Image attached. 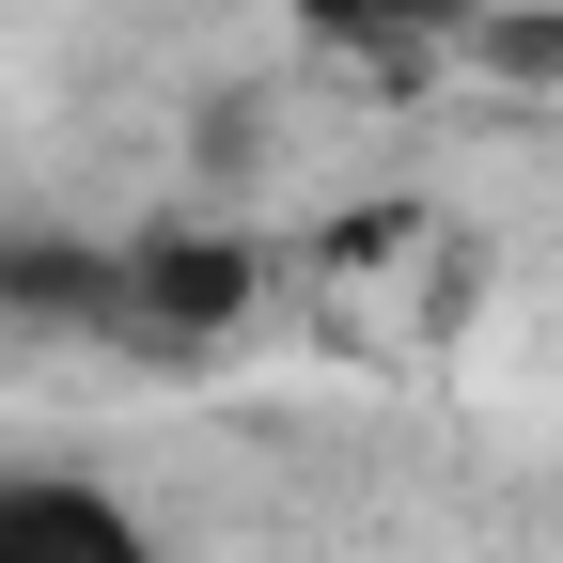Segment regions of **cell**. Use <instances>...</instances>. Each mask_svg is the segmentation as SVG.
I'll return each mask as SVG.
<instances>
[{"mask_svg": "<svg viewBox=\"0 0 563 563\" xmlns=\"http://www.w3.org/2000/svg\"><path fill=\"white\" fill-rule=\"evenodd\" d=\"M0 563H173V548L95 470H0Z\"/></svg>", "mask_w": 563, "mask_h": 563, "instance_id": "cell-1", "label": "cell"}, {"mask_svg": "<svg viewBox=\"0 0 563 563\" xmlns=\"http://www.w3.org/2000/svg\"><path fill=\"white\" fill-rule=\"evenodd\" d=\"M313 32L344 63H376V79H439V63L517 32V0H313Z\"/></svg>", "mask_w": 563, "mask_h": 563, "instance_id": "cell-2", "label": "cell"}]
</instances>
